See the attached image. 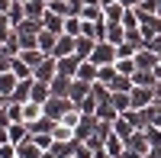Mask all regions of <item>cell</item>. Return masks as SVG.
Returning <instances> with one entry per match:
<instances>
[{
  "label": "cell",
  "instance_id": "obj_1",
  "mask_svg": "<svg viewBox=\"0 0 161 158\" xmlns=\"http://www.w3.org/2000/svg\"><path fill=\"white\" fill-rule=\"evenodd\" d=\"M55 74H58V58H55V55L42 58V61H39L36 68H32V77H36V81H45V84H52V81H55Z\"/></svg>",
  "mask_w": 161,
  "mask_h": 158
},
{
  "label": "cell",
  "instance_id": "obj_2",
  "mask_svg": "<svg viewBox=\"0 0 161 158\" xmlns=\"http://www.w3.org/2000/svg\"><path fill=\"white\" fill-rule=\"evenodd\" d=\"M71 107H77L71 97H48L45 100V116H48V120H61Z\"/></svg>",
  "mask_w": 161,
  "mask_h": 158
},
{
  "label": "cell",
  "instance_id": "obj_3",
  "mask_svg": "<svg viewBox=\"0 0 161 158\" xmlns=\"http://www.w3.org/2000/svg\"><path fill=\"white\" fill-rule=\"evenodd\" d=\"M116 45L113 42H106V39H103V42H97V48H93V55H90V61L93 65H97V68H100V65H116Z\"/></svg>",
  "mask_w": 161,
  "mask_h": 158
},
{
  "label": "cell",
  "instance_id": "obj_4",
  "mask_svg": "<svg viewBox=\"0 0 161 158\" xmlns=\"http://www.w3.org/2000/svg\"><path fill=\"white\" fill-rule=\"evenodd\" d=\"M129 100H132V110H145V107H152V103H155V87H139V84H132Z\"/></svg>",
  "mask_w": 161,
  "mask_h": 158
},
{
  "label": "cell",
  "instance_id": "obj_5",
  "mask_svg": "<svg viewBox=\"0 0 161 158\" xmlns=\"http://www.w3.org/2000/svg\"><path fill=\"white\" fill-rule=\"evenodd\" d=\"M45 116V103H39V100H23L19 103V123H36V120H42Z\"/></svg>",
  "mask_w": 161,
  "mask_h": 158
},
{
  "label": "cell",
  "instance_id": "obj_6",
  "mask_svg": "<svg viewBox=\"0 0 161 158\" xmlns=\"http://www.w3.org/2000/svg\"><path fill=\"white\" fill-rule=\"evenodd\" d=\"M136 68H142V71H155V68H158V52H152L148 45H142V48L136 52Z\"/></svg>",
  "mask_w": 161,
  "mask_h": 158
},
{
  "label": "cell",
  "instance_id": "obj_7",
  "mask_svg": "<svg viewBox=\"0 0 161 158\" xmlns=\"http://www.w3.org/2000/svg\"><path fill=\"white\" fill-rule=\"evenodd\" d=\"M93 48H97V39H90V36H74V55L80 61H87L93 55Z\"/></svg>",
  "mask_w": 161,
  "mask_h": 158
},
{
  "label": "cell",
  "instance_id": "obj_8",
  "mask_svg": "<svg viewBox=\"0 0 161 158\" xmlns=\"http://www.w3.org/2000/svg\"><path fill=\"white\" fill-rule=\"evenodd\" d=\"M139 29H142V36H145V42H148V39H155V36H161V16H158V13H152V16H142Z\"/></svg>",
  "mask_w": 161,
  "mask_h": 158
},
{
  "label": "cell",
  "instance_id": "obj_9",
  "mask_svg": "<svg viewBox=\"0 0 161 158\" xmlns=\"http://www.w3.org/2000/svg\"><path fill=\"white\" fill-rule=\"evenodd\" d=\"M64 20H68V16H61V13H52V10H45V16H42V29H48V32L61 36V32H64Z\"/></svg>",
  "mask_w": 161,
  "mask_h": 158
},
{
  "label": "cell",
  "instance_id": "obj_10",
  "mask_svg": "<svg viewBox=\"0 0 161 158\" xmlns=\"http://www.w3.org/2000/svg\"><path fill=\"white\" fill-rule=\"evenodd\" d=\"M16 84H19V74L13 71V68H10V71H0V94H3L7 100L13 97V90H16Z\"/></svg>",
  "mask_w": 161,
  "mask_h": 158
},
{
  "label": "cell",
  "instance_id": "obj_11",
  "mask_svg": "<svg viewBox=\"0 0 161 158\" xmlns=\"http://www.w3.org/2000/svg\"><path fill=\"white\" fill-rule=\"evenodd\" d=\"M113 133H116L119 139H129L132 133H136V123H132V120H129L126 113H119L116 120H113Z\"/></svg>",
  "mask_w": 161,
  "mask_h": 158
},
{
  "label": "cell",
  "instance_id": "obj_12",
  "mask_svg": "<svg viewBox=\"0 0 161 158\" xmlns=\"http://www.w3.org/2000/svg\"><path fill=\"white\" fill-rule=\"evenodd\" d=\"M32 84H36V77H23V81L16 84V90H13V103H23V100H32Z\"/></svg>",
  "mask_w": 161,
  "mask_h": 158
},
{
  "label": "cell",
  "instance_id": "obj_13",
  "mask_svg": "<svg viewBox=\"0 0 161 158\" xmlns=\"http://www.w3.org/2000/svg\"><path fill=\"white\" fill-rule=\"evenodd\" d=\"M16 149H19V158H42V155H45V149L39 145V142H36L32 136L26 139V142H19Z\"/></svg>",
  "mask_w": 161,
  "mask_h": 158
},
{
  "label": "cell",
  "instance_id": "obj_14",
  "mask_svg": "<svg viewBox=\"0 0 161 158\" xmlns=\"http://www.w3.org/2000/svg\"><path fill=\"white\" fill-rule=\"evenodd\" d=\"M77 68H80V58H77V55H64V58H58V74L74 77V74H77Z\"/></svg>",
  "mask_w": 161,
  "mask_h": 158
},
{
  "label": "cell",
  "instance_id": "obj_15",
  "mask_svg": "<svg viewBox=\"0 0 161 158\" xmlns=\"http://www.w3.org/2000/svg\"><path fill=\"white\" fill-rule=\"evenodd\" d=\"M55 58H64V55H74V36H68V32H61L58 36V45H55V52H52Z\"/></svg>",
  "mask_w": 161,
  "mask_h": 158
},
{
  "label": "cell",
  "instance_id": "obj_16",
  "mask_svg": "<svg viewBox=\"0 0 161 158\" xmlns=\"http://www.w3.org/2000/svg\"><path fill=\"white\" fill-rule=\"evenodd\" d=\"M7 133H10V142H16V145H19V142H26V139H29L32 133H29V126H26V123H10L7 126Z\"/></svg>",
  "mask_w": 161,
  "mask_h": 158
},
{
  "label": "cell",
  "instance_id": "obj_17",
  "mask_svg": "<svg viewBox=\"0 0 161 158\" xmlns=\"http://www.w3.org/2000/svg\"><path fill=\"white\" fill-rule=\"evenodd\" d=\"M103 16H106V23H123L126 3H123V0H119V3H106V7H103Z\"/></svg>",
  "mask_w": 161,
  "mask_h": 158
},
{
  "label": "cell",
  "instance_id": "obj_18",
  "mask_svg": "<svg viewBox=\"0 0 161 158\" xmlns=\"http://www.w3.org/2000/svg\"><path fill=\"white\" fill-rule=\"evenodd\" d=\"M16 58H23L26 65H29V68H36V65L42 61V58H48V55H45V52L36 45V48H19V55H16Z\"/></svg>",
  "mask_w": 161,
  "mask_h": 158
},
{
  "label": "cell",
  "instance_id": "obj_19",
  "mask_svg": "<svg viewBox=\"0 0 161 158\" xmlns=\"http://www.w3.org/2000/svg\"><path fill=\"white\" fill-rule=\"evenodd\" d=\"M90 87H93V84H87V81H77V77H74V81H71V90H68V97H71L74 103H80V100H84V97L90 94Z\"/></svg>",
  "mask_w": 161,
  "mask_h": 158
},
{
  "label": "cell",
  "instance_id": "obj_20",
  "mask_svg": "<svg viewBox=\"0 0 161 158\" xmlns=\"http://www.w3.org/2000/svg\"><path fill=\"white\" fill-rule=\"evenodd\" d=\"M77 81H87V84H93V81H97V65H93L90 58L87 61H80V68H77Z\"/></svg>",
  "mask_w": 161,
  "mask_h": 158
},
{
  "label": "cell",
  "instance_id": "obj_21",
  "mask_svg": "<svg viewBox=\"0 0 161 158\" xmlns=\"http://www.w3.org/2000/svg\"><path fill=\"white\" fill-rule=\"evenodd\" d=\"M71 81H74V77L55 74V81H52V97H68V90H71Z\"/></svg>",
  "mask_w": 161,
  "mask_h": 158
},
{
  "label": "cell",
  "instance_id": "obj_22",
  "mask_svg": "<svg viewBox=\"0 0 161 158\" xmlns=\"http://www.w3.org/2000/svg\"><path fill=\"white\" fill-rule=\"evenodd\" d=\"M48 152L55 155V158H71V155H74V139H71V142H61V139H55Z\"/></svg>",
  "mask_w": 161,
  "mask_h": 158
},
{
  "label": "cell",
  "instance_id": "obj_23",
  "mask_svg": "<svg viewBox=\"0 0 161 158\" xmlns=\"http://www.w3.org/2000/svg\"><path fill=\"white\" fill-rule=\"evenodd\" d=\"M13 32H16V26H13L10 13H3V10H0V42H10V39H13Z\"/></svg>",
  "mask_w": 161,
  "mask_h": 158
},
{
  "label": "cell",
  "instance_id": "obj_24",
  "mask_svg": "<svg viewBox=\"0 0 161 158\" xmlns=\"http://www.w3.org/2000/svg\"><path fill=\"white\" fill-rule=\"evenodd\" d=\"M106 42L123 45V42H126V26H123V23H110V29H106Z\"/></svg>",
  "mask_w": 161,
  "mask_h": 158
},
{
  "label": "cell",
  "instance_id": "obj_25",
  "mask_svg": "<svg viewBox=\"0 0 161 158\" xmlns=\"http://www.w3.org/2000/svg\"><path fill=\"white\" fill-rule=\"evenodd\" d=\"M55 45H58V36H55V32H48V29L39 32V48H42L45 55H52V52H55Z\"/></svg>",
  "mask_w": 161,
  "mask_h": 158
},
{
  "label": "cell",
  "instance_id": "obj_26",
  "mask_svg": "<svg viewBox=\"0 0 161 158\" xmlns=\"http://www.w3.org/2000/svg\"><path fill=\"white\" fill-rule=\"evenodd\" d=\"M103 145L110 149V155H113V158H123V149H126V139H119L116 133H110V136H106V142H103Z\"/></svg>",
  "mask_w": 161,
  "mask_h": 158
},
{
  "label": "cell",
  "instance_id": "obj_27",
  "mask_svg": "<svg viewBox=\"0 0 161 158\" xmlns=\"http://www.w3.org/2000/svg\"><path fill=\"white\" fill-rule=\"evenodd\" d=\"M52 136H55V139H61V142H71V139H74V126H68V123L55 120V126H52Z\"/></svg>",
  "mask_w": 161,
  "mask_h": 158
},
{
  "label": "cell",
  "instance_id": "obj_28",
  "mask_svg": "<svg viewBox=\"0 0 161 158\" xmlns=\"http://www.w3.org/2000/svg\"><path fill=\"white\" fill-rule=\"evenodd\" d=\"M132 84H139V87H155L158 84V77H155V71H136V74H132Z\"/></svg>",
  "mask_w": 161,
  "mask_h": 158
},
{
  "label": "cell",
  "instance_id": "obj_29",
  "mask_svg": "<svg viewBox=\"0 0 161 158\" xmlns=\"http://www.w3.org/2000/svg\"><path fill=\"white\" fill-rule=\"evenodd\" d=\"M116 74H119V71H116V65H100V68H97V81H100V84H106V87H110Z\"/></svg>",
  "mask_w": 161,
  "mask_h": 158
},
{
  "label": "cell",
  "instance_id": "obj_30",
  "mask_svg": "<svg viewBox=\"0 0 161 158\" xmlns=\"http://www.w3.org/2000/svg\"><path fill=\"white\" fill-rule=\"evenodd\" d=\"M48 97H52V84H45V81H36V84H32V100L45 103Z\"/></svg>",
  "mask_w": 161,
  "mask_h": 158
},
{
  "label": "cell",
  "instance_id": "obj_31",
  "mask_svg": "<svg viewBox=\"0 0 161 158\" xmlns=\"http://www.w3.org/2000/svg\"><path fill=\"white\" fill-rule=\"evenodd\" d=\"M113 107H116L119 113H126V110H132V100H129V90H116V94H113Z\"/></svg>",
  "mask_w": 161,
  "mask_h": 158
},
{
  "label": "cell",
  "instance_id": "obj_32",
  "mask_svg": "<svg viewBox=\"0 0 161 158\" xmlns=\"http://www.w3.org/2000/svg\"><path fill=\"white\" fill-rule=\"evenodd\" d=\"M145 116H148V126H161V100L158 97L152 107H145Z\"/></svg>",
  "mask_w": 161,
  "mask_h": 158
},
{
  "label": "cell",
  "instance_id": "obj_33",
  "mask_svg": "<svg viewBox=\"0 0 161 158\" xmlns=\"http://www.w3.org/2000/svg\"><path fill=\"white\" fill-rule=\"evenodd\" d=\"M116 71H119V74H129V77H132V74L139 71V68H136V58H116Z\"/></svg>",
  "mask_w": 161,
  "mask_h": 158
},
{
  "label": "cell",
  "instance_id": "obj_34",
  "mask_svg": "<svg viewBox=\"0 0 161 158\" xmlns=\"http://www.w3.org/2000/svg\"><path fill=\"white\" fill-rule=\"evenodd\" d=\"M80 29H84V20L80 16H68L64 20V32L68 36H80Z\"/></svg>",
  "mask_w": 161,
  "mask_h": 158
},
{
  "label": "cell",
  "instance_id": "obj_35",
  "mask_svg": "<svg viewBox=\"0 0 161 158\" xmlns=\"http://www.w3.org/2000/svg\"><path fill=\"white\" fill-rule=\"evenodd\" d=\"M13 71L19 74V81H23V77H32V68H29L23 58H16V55H13Z\"/></svg>",
  "mask_w": 161,
  "mask_h": 158
},
{
  "label": "cell",
  "instance_id": "obj_36",
  "mask_svg": "<svg viewBox=\"0 0 161 158\" xmlns=\"http://www.w3.org/2000/svg\"><path fill=\"white\" fill-rule=\"evenodd\" d=\"M136 52H139V45H132V42L116 45V55H119V58H136Z\"/></svg>",
  "mask_w": 161,
  "mask_h": 158
},
{
  "label": "cell",
  "instance_id": "obj_37",
  "mask_svg": "<svg viewBox=\"0 0 161 158\" xmlns=\"http://www.w3.org/2000/svg\"><path fill=\"white\" fill-rule=\"evenodd\" d=\"M0 158H19L16 142H3V145H0Z\"/></svg>",
  "mask_w": 161,
  "mask_h": 158
},
{
  "label": "cell",
  "instance_id": "obj_38",
  "mask_svg": "<svg viewBox=\"0 0 161 158\" xmlns=\"http://www.w3.org/2000/svg\"><path fill=\"white\" fill-rule=\"evenodd\" d=\"M145 136H148L152 149H155V145H161V126H145Z\"/></svg>",
  "mask_w": 161,
  "mask_h": 158
},
{
  "label": "cell",
  "instance_id": "obj_39",
  "mask_svg": "<svg viewBox=\"0 0 161 158\" xmlns=\"http://www.w3.org/2000/svg\"><path fill=\"white\" fill-rule=\"evenodd\" d=\"M48 10H52V13H61V16H68V0H48Z\"/></svg>",
  "mask_w": 161,
  "mask_h": 158
},
{
  "label": "cell",
  "instance_id": "obj_40",
  "mask_svg": "<svg viewBox=\"0 0 161 158\" xmlns=\"http://www.w3.org/2000/svg\"><path fill=\"white\" fill-rule=\"evenodd\" d=\"M10 123H13V113H10V103H3V107H0V126L7 129Z\"/></svg>",
  "mask_w": 161,
  "mask_h": 158
},
{
  "label": "cell",
  "instance_id": "obj_41",
  "mask_svg": "<svg viewBox=\"0 0 161 158\" xmlns=\"http://www.w3.org/2000/svg\"><path fill=\"white\" fill-rule=\"evenodd\" d=\"M145 45H148L152 52H158V55H161V36H155V39H148V42H145Z\"/></svg>",
  "mask_w": 161,
  "mask_h": 158
},
{
  "label": "cell",
  "instance_id": "obj_42",
  "mask_svg": "<svg viewBox=\"0 0 161 158\" xmlns=\"http://www.w3.org/2000/svg\"><path fill=\"white\" fill-rule=\"evenodd\" d=\"M93 158H113V155H110L106 145H100V149H93Z\"/></svg>",
  "mask_w": 161,
  "mask_h": 158
},
{
  "label": "cell",
  "instance_id": "obj_43",
  "mask_svg": "<svg viewBox=\"0 0 161 158\" xmlns=\"http://www.w3.org/2000/svg\"><path fill=\"white\" fill-rule=\"evenodd\" d=\"M126 7H139V3H145V0H123Z\"/></svg>",
  "mask_w": 161,
  "mask_h": 158
},
{
  "label": "cell",
  "instance_id": "obj_44",
  "mask_svg": "<svg viewBox=\"0 0 161 158\" xmlns=\"http://www.w3.org/2000/svg\"><path fill=\"white\" fill-rule=\"evenodd\" d=\"M97 3H103V0H84V7H97Z\"/></svg>",
  "mask_w": 161,
  "mask_h": 158
},
{
  "label": "cell",
  "instance_id": "obj_45",
  "mask_svg": "<svg viewBox=\"0 0 161 158\" xmlns=\"http://www.w3.org/2000/svg\"><path fill=\"white\" fill-rule=\"evenodd\" d=\"M155 97H158V100H161V81H158V84H155Z\"/></svg>",
  "mask_w": 161,
  "mask_h": 158
},
{
  "label": "cell",
  "instance_id": "obj_46",
  "mask_svg": "<svg viewBox=\"0 0 161 158\" xmlns=\"http://www.w3.org/2000/svg\"><path fill=\"white\" fill-rule=\"evenodd\" d=\"M42 158H55V155H52V152H45V155H42Z\"/></svg>",
  "mask_w": 161,
  "mask_h": 158
},
{
  "label": "cell",
  "instance_id": "obj_47",
  "mask_svg": "<svg viewBox=\"0 0 161 158\" xmlns=\"http://www.w3.org/2000/svg\"><path fill=\"white\" fill-rule=\"evenodd\" d=\"M158 16H161V0H158Z\"/></svg>",
  "mask_w": 161,
  "mask_h": 158
},
{
  "label": "cell",
  "instance_id": "obj_48",
  "mask_svg": "<svg viewBox=\"0 0 161 158\" xmlns=\"http://www.w3.org/2000/svg\"><path fill=\"white\" fill-rule=\"evenodd\" d=\"M158 65H161V55H158Z\"/></svg>",
  "mask_w": 161,
  "mask_h": 158
},
{
  "label": "cell",
  "instance_id": "obj_49",
  "mask_svg": "<svg viewBox=\"0 0 161 158\" xmlns=\"http://www.w3.org/2000/svg\"><path fill=\"white\" fill-rule=\"evenodd\" d=\"M19 3H26V0H19Z\"/></svg>",
  "mask_w": 161,
  "mask_h": 158
},
{
  "label": "cell",
  "instance_id": "obj_50",
  "mask_svg": "<svg viewBox=\"0 0 161 158\" xmlns=\"http://www.w3.org/2000/svg\"><path fill=\"white\" fill-rule=\"evenodd\" d=\"M71 158H74V155H71Z\"/></svg>",
  "mask_w": 161,
  "mask_h": 158
}]
</instances>
